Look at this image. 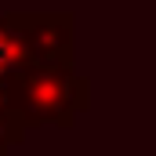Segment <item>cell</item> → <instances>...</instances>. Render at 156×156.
<instances>
[{
  "label": "cell",
  "instance_id": "3957f363",
  "mask_svg": "<svg viewBox=\"0 0 156 156\" xmlns=\"http://www.w3.org/2000/svg\"><path fill=\"white\" fill-rule=\"evenodd\" d=\"M26 62H29V55H26V47H22V37H18V29L11 26V15H4V18H0V91H4V83L15 76ZM0 102H4V98H0Z\"/></svg>",
  "mask_w": 156,
  "mask_h": 156
},
{
  "label": "cell",
  "instance_id": "7a4b0ae2",
  "mask_svg": "<svg viewBox=\"0 0 156 156\" xmlns=\"http://www.w3.org/2000/svg\"><path fill=\"white\" fill-rule=\"evenodd\" d=\"M29 62L73 66V15H11Z\"/></svg>",
  "mask_w": 156,
  "mask_h": 156
},
{
  "label": "cell",
  "instance_id": "6da1fadb",
  "mask_svg": "<svg viewBox=\"0 0 156 156\" xmlns=\"http://www.w3.org/2000/svg\"><path fill=\"white\" fill-rule=\"evenodd\" d=\"M4 105L26 127L33 123H73L80 109L87 105V80L73 73V66H37L26 62L0 91Z\"/></svg>",
  "mask_w": 156,
  "mask_h": 156
},
{
  "label": "cell",
  "instance_id": "277c9868",
  "mask_svg": "<svg viewBox=\"0 0 156 156\" xmlns=\"http://www.w3.org/2000/svg\"><path fill=\"white\" fill-rule=\"evenodd\" d=\"M0 156H7V153H0Z\"/></svg>",
  "mask_w": 156,
  "mask_h": 156
}]
</instances>
